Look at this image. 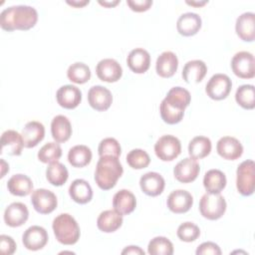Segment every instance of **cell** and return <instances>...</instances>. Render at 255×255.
<instances>
[{"label": "cell", "mask_w": 255, "mask_h": 255, "mask_svg": "<svg viewBox=\"0 0 255 255\" xmlns=\"http://www.w3.org/2000/svg\"><path fill=\"white\" fill-rule=\"evenodd\" d=\"M28 208L22 202H13L8 205L4 211V221L10 227L23 225L28 220Z\"/></svg>", "instance_id": "obj_20"}, {"label": "cell", "mask_w": 255, "mask_h": 255, "mask_svg": "<svg viewBox=\"0 0 255 255\" xmlns=\"http://www.w3.org/2000/svg\"><path fill=\"white\" fill-rule=\"evenodd\" d=\"M46 177L49 183H51L52 185L61 186L68 180L69 172L67 167L63 163L55 161L49 163L46 169Z\"/></svg>", "instance_id": "obj_35"}, {"label": "cell", "mask_w": 255, "mask_h": 255, "mask_svg": "<svg viewBox=\"0 0 255 255\" xmlns=\"http://www.w3.org/2000/svg\"><path fill=\"white\" fill-rule=\"evenodd\" d=\"M225 198L220 193L206 192L199 201V211L204 218L217 220L223 216L226 211Z\"/></svg>", "instance_id": "obj_5"}, {"label": "cell", "mask_w": 255, "mask_h": 255, "mask_svg": "<svg viewBox=\"0 0 255 255\" xmlns=\"http://www.w3.org/2000/svg\"><path fill=\"white\" fill-rule=\"evenodd\" d=\"M127 4L130 10L134 12H144L147 11L152 5L151 0H127Z\"/></svg>", "instance_id": "obj_45"}, {"label": "cell", "mask_w": 255, "mask_h": 255, "mask_svg": "<svg viewBox=\"0 0 255 255\" xmlns=\"http://www.w3.org/2000/svg\"><path fill=\"white\" fill-rule=\"evenodd\" d=\"M122 254L125 255V254H139V255H144V251L139 248L138 246H128L126 247L123 251H122Z\"/></svg>", "instance_id": "obj_46"}, {"label": "cell", "mask_w": 255, "mask_h": 255, "mask_svg": "<svg viewBox=\"0 0 255 255\" xmlns=\"http://www.w3.org/2000/svg\"><path fill=\"white\" fill-rule=\"evenodd\" d=\"M232 72L241 79H252L255 76L254 56L247 51L236 53L231 60Z\"/></svg>", "instance_id": "obj_8"}, {"label": "cell", "mask_w": 255, "mask_h": 255, "mask_svg": "<svg viewBox=\"0 0 255 255\" xmlns=\"http://www.w3.org/2000/svg\"><path fill=\"white\" fill-rule=\"evenodd\" d=\"M166 204L168 209L173 213H176V214L185 213L191 208L193 204V197L186 190L176 189V190H173L168 195Z\"/></svg>", "instance_id": "obj_15"}, {"label": "cell", "mask_w": 255, "mask_h": 255, "mask_svg": "<svg viewBox=\"0 0 255 255\" xmlns=\"http://www.w3.org/2000/svg\"><path fill=\"white\" fill-rule=\"evenodd\" d=\"M127 64L133 73L143 74L149 69L150 55L142 48H135L129 52L127 58Z\"/></svg>", "instance_id": "obj_23"}, {"label": "cell", "mask_w": 255, "mask_h": 255, "mask_svg": "<svg viewBox=\"0 0 255 255\" xmlns=\"http://www.w3.org/2000/svg\"><path fill=\"white\" fill-rule=\"evenodd\" d=\"M195 253H196V255H208V254L220 255L221 250H220V247L217 244H215L214 242L207 241V242L201 243L197 247Z\"/></svg>", "instance_id": "obj_44"}, {"label": "cell", "mask_w": 255, "mask_h": 255, "mask_svg": "<svg viewBox=\"0 0 255 255\" xmlns=\"http://www.w3.org/2000/svg\"><path fill=\"white\" fill-rule=\"evenodd\" d=\"M1 153L6 152L9 155H20L24 147L22 134L14 129H7L1 135Z\"/></svg>", "instance_id": "obj_18"}, {"label": "cell", "mask_w": 255, "mask_h": 255, "mask_svg": "<svg viewBox=\"0 0 255 255\" xmlns=\"http://www.w3.org/2000/svg\"><path fill=\"white\" fill-rule=\"evenodd\" d=\"M123 224V215L117 210H105L101 212L97 219L98 228L106 233L117 231Z\"/></svg>", "instance_id": "obj_27"}, {"label": "cell", "mask_w": 255, "mask_h": 255, "mask_svg": "<svg viewBox=\"0 0 255 255\" xmlns=\"http://www.w3.org/2000/svg\"><path fill=\"white\" fill-rule=\"evenodd\" d=\"M38 21V12L28 5H16L4 9L0 14V25L5 31L29 30Z\"/></svg>", "instance_id": "obj_2"}, {"label": "cell", "mask_w": 255, "mask_h": 255, "mask_svg": "<svg viewBox=\"0 0 255 255\" xmlns=\"http://www.w3.org/2000/svg\"><path fill=\"white\" fill-rule=\"evenodd\" d=\"M202 21L198 14L187 12L179 16L176 22L177 32L185 37L195 35L201 28Z\"/></svg>", "instance_id": "obj_22"}, {"label": "cell", "mask_w": 255, "mask_h": 255, "mask_svg": "<svg viewBox=\"0 0 255 255\" xmlns=\"http://www.w3.org/2000/svg\"><path fill=\"white\" fill-rule=\"evenodd\" d=\"M67 77L75 84H85L91 79V70L86 64L77 62L68 68Z\"/></svg>", "instance_id": "obj_37"}, {"label": "cell", "mask_w": 255, "mask_h": 255, "mask_svg": "<svg viewBox=\"0 0 255 255\" xmlns=\"http://www.w3.org/2000/svg\"><path fill=\"white\" fill-rule=\"evenodd\" d=\"M147 252L150 255H171L173 254V244L166 237L157 236L149 241Z\"/></svg>", "instance_id": "obj_38"}, {"label": "cell", "mask_w": 255, "mask_h": 255, "mask_svg": "<svg viewBox=\"0 0 255 255\" xmlns=\"http://www.w3.org/2000/svg\"><path fill=\"white\" fill-rule=\"evenodd\" d=\"M139 186L142 192L146 195L157 196L162 193L165 186V181L159 173L149 171L140 177Z\"/></svg>", "instance_id": "obj_21"}, {"label": "cell", "mask_w": 255, "mask_h": 255, "mask_svg": "<svg viewBox=\"0 0 255 255\" xmlns=\"http://www.w3.org/2000/svg\"><path fill=\"white\" fill-rule=\"evenodd\" d=\"M203 185L209 193H220L226 186V176L219 169H210L203 177Z\"/></svg>", "instance_id": "obj_32"}, {"label": "cell", "mask_w": 255, "mask_h": 255, "mask_svg": "<svg viewBox=\"0 0 255 255\" xmlns=\"http://www.w3.org/2000/svg\"><path fill=\"white\" fill-rule=\"evenodd\" d=\"M22 242L26 249L37 251L42 249L48 242V233L45 228L33 225L27 228L22 235Z\"/></svg>", "instance_id": "obj_11"}, {"label": "cell", "mask_w": 255, "mask_h": 255, "mask_svg": "<svg viewBox=\"0 0 255 255\" xmlns=\"http://www.w3.org/2000/svg\"><path fill=\"white\" fill-rule=\"evenodd\" d=\"M51 133L56 142H65L72 135V126L69 119L63 115L56 116L51 123Z\"/></svg>", "instance_id": "obj_30"}, {"label": "cell", "mask_w": 255, "mask_h": 255, "mask_svg": "<svg viewBox=\"0 0 255 255\" xmlns=\"http://www.w3.org/2000/svg\"><path fill=\"white\" fill-rule=\"evenodd\" d=\"M176 234L181 241L192 242L199 237L200 229L192 222H183L178 226Z\"/></svg>", "instance_id": "obj_41"}, {"label": "cell", "mask_w": 255, "mask_h": 255, "mask_svg": "<svg viewBox=\"0 0 255 255\" xmlns=\"http://www.w3.org/2000/svg\"><path fill=\"white\" fill-rule=\"evenodd\" d=\"M113 206L114 209L122 215L129 214L135 209V196L128 189H121L113 197Z\"/></svg>", "instance_id": "obj_26"}, {"label": "cell", "mask_w": 255, "mask_h": 255, "mask_svg": "<svg viewBox=\"0 0 255 255\" xmlns=\"http://www.w3.org/2000/svg\"><path fill=\"white\" fill-rule=\"evenodd\" d=\"M90 1L89 0H83V1H67V4L76 7V8H80V7H84L85 5L89 4Z\"/></svg>", "instance_id": "obj_47"}, {"label": "cell", "mask_w": 255, "mask_h": 255, "mask_svg": "<svg viewBox=\"0 0 255 255\" xmlns=\"http://www.w3.org/2000/svg\"><path fill=\"white\" fill-rule=\"evenodd\" d=\"M52 228L56 239L61 244L73 245L80 238V227L76 219L68 213L59 214L53 220Z\"/></svg>", "instance_id": "obj_4"}, {"label": "cell", "mask_w": 255, "mask_h": 255, "mask_svg": "<svg viewBox=\"0 0 255 255\" xmlns=\"http://www.w3.org/2000/svg\"><path fill=\"white\" fill-rule=\"evenodd\" d=\"M98 152L100 156L112 155L119 157L122 153V148L119 141L116 138L106 137L103 140H101L98 147Z\"/></svg>", "instance_id": "obj_42"}, {"label": "cell", "mask_w": 255, "mask_h": 255, "mask_svg": "<svg viewBox=\"0 0 255 255\" xmlns=\"http://www.w3.org/2000/svg\"><path fill=\"white\" fill-rule=\"evenodd\" d=\"M218 154L227 160H235L243 153V146L241 142L233 136H223L216 144Z\"/></svg>", "instance_id": "obj_16"}, {"label": "cell", "mask_w": 255, "mask_h": 255, "mask_svg": "<svg viewBox=\"0 0 255 255\" xmlns=\"http://www.w3.org/2000/svg\"><path fill=\"white\" fill-rule=\"evenodd\" d=\"M0 161H1V176L0 177L3 178L5 176V174H6V172L9 171V164L6 163L3 158H1Z\"/></svg>", "instance_id": "obj_49"}, {"label": "cell", "mask_w": 255, "mask_h": 255, "mask_svg": "<svg viewBox=\"0 0 255 255\" xmlns=\"http://www.w3.org/2000/svg\"><path fill=\"white\" fill-rule=\"evenodd\" d=\"M68 160L74 167H84L91 162L92 151L87 145H75L68 152Z\"/></svg>", "instance_id": "obj_33"}, {"label": "cell", "mask_w": 255, "mask_h": 255, "mask_svg": "<svg viewBox=\"0 0 255 255\" xmlns=\"http://www.w3.org/2000/svg\"><path fill=\"white\" fill-rule=\"evenodd\" d=\"M124 168L119 157L112 155L100 156L95 170V181L103 190L112 189L122 176Z\"/></svg>", "instance_id": "obj_3"}, {"label": "cell", "mask_w": 255, "mask_h": 255, "mask_svg": "<svg viewBox=\"0 0 255 255\" xmlns=\"http://www.w3.org/2000/svg\"><path fill=\"white\" fill-rule=\"evenodd\" d=\"M21 134L24 140V146L31 148L43 140L45 136V128L40 122L32 121L25 125Z\"/></svg>", "instance_id": "obj_25"}, {"label": "cell", "mask_w": 255, "mask_h": 255, "mask_svg": "<svg viewBox=\"0 0 255 255\" xmlns=\"http://www.w3.org/2000/svg\"><path fill=\"white\" fill-rule=\"evenodd\" d=\"M187 5H190V6H194V7H200V6H203L205 4L208 3V1H186L185 2Z\"/></svg>", "instance_id": "obj_50"}, {"label": "cell", "mask_w": 255, "mask_h": 255, "mask_svg": "<svg viewBox=\"0 0 255 255\" xmlns=\"http://www.w3.org/2000/svg\"><path fill=\"white\" fill-rule=\"evenodd\" d=\"M62 156V148L58 142H48L38 151V159L43 163L58 161Z\"/></svg>", "instance_id": "obj_39"}, {"label": "cell", "mask_w": 255, "mask_h": 255, "mask_svg": "<svg viewBox=\"0 0 255 255\" xmlns=\"http://www.w3.org/2000/svg\"><path fill=\"white\" fill-rule=\"evenodd\" d=\"M31 203L34 209L41 214H49L53 212L57 205V196L51 190L38 188L32 192Z\"/></svg>", "instance_id": "obj_10"}, {"label": "cell", "mask_w": 255, "mask_h": 255, "mask_svg": "<svg viewBox=\"0 0 255 255\" xmlns=\"http://www.w3.org/2000/svg\"><path fill=\"white\" fill-rule=\"evenodd\" d=\"M69 194L75 202L86 204L93 198V189L88 181L78 178L71 183L69 187Z\"/></svg>", "instance_id": "obj_29"}, {"label": "cell", "mask_w": 255, "mask_h": 255, "mask_svg": "<svg viewBox=\"0 0 255 255\" xmlns=\"http://www.w3.org/2000/svg\"><path fill=\"white\" fill-rule=\"evenodd\" d=\"M211 141L206 136H195L188 144V153L193 159H201L206 157L211 151Z\"/></svg>", "instance_id": "obj_34"}, {"label": "cell", "mask_w": 255, "mask_h": 255, "mask_svg": "<svg viewBox=\"0 0 255 255\" xmlns=\"http://www.w3.org/2000/svg\"><path fill=\"white\" fill-rule=\"evenodd\" d=\"M154 152L162 161H171L181 152L180 140L171 134L160 136L154 144Z\"/></svg>", "instance_id": "obj_7"}, {"label": "cell", "mask_w": 255, "mask_h": 255, "mask_svg": "<svg viewBox=\"0 0 255 255\" xmlns=\"http://www.w3.org/2000/svg\"><path fill=\"white\" fill-rule=\"evenodd\" d=\"M237 104L245 110H253L255 108V89L253 85H242L235 93Z\"/></svg>", "instance_id": "obj_36"}, {"label": "cell", "mask_w": 255, "mask_h": 255, "mask_svg": "<svg viewBox=\"0 0 255 255\" xmlns=\"http://www.w3.org/2000/svg\"><path fill=\"white\" fill-rule=\"evenodd\" d=\"M89 105L96 111H107L112 103L113 96L110 90L103 86H94L88 92Z\"/></svg>", "instance_id": "obj_14"}, {"label": "cell", "mask_w": 255, "mask_h": 255, "mask_svg": "<svg viewBox=\"0 0 255 255\" xmlns=\"http://www.w3.org/2000/svg\"><path fill=\"white\" fill-rule=\"evenodd\" d=\"M200 171V167L196 159L191 157H186L180 160L173 168V174L176 180L182 183H189L194 181L198 173Z\"/></svg>", "instance_id": "obj_12"}, {"label": "cell", "mask_w": 255, "mask_h": 255, "mask_svg": "<svg viewBox=\"0 0 255 255\" xmlns=\"http://www.w3.org/2000/svg\"><path fill=\"white\" fill-rule=\"evenodd\" d=\"M56 99L62 108L73 110L80 105L82 101V92L76 86L65 85L57 91Z\"/></svg>", "instance_id": "obj_17"}, {"label": "cell", "mask_w": 255, "mask_h": 255, "mask_svg": "<svg viewBox=\"0 0 255 255\" xmlns=\"http://www.w3.org/2000/svg\"><path fill=\"white\" fill-rule=\"evenodd\" d=\"M9 192L16 196H26L33 190V182L31 178L25 174H14L7 182Z\"/></svg>", "instance_id": "obj_31"}, {"label": "cell", "mask_w": 255, "mask_h": 255, "mask_svg": "<svg viewBox=\"0 0 255 255\" xmlns=\"http://www.w3.org/2000/svg\"><path fill=\"white\" fill-rule=\"evenodd\" d=\"M190 93L181 87L171 88L162 100L159 112L164 123L168 125L178 124L184 115V110L189 106Z\"/></svg>", "instance_id": "obj_1"}, {"label": "cell", "mask_w": 255, "mask_h": 255, "mask_svg": "<svg viewBox=\"0 0 255 255\" xmlns=\"http://www.w3.org/2000/svg\"><path fill=\"white\" fill-rule=\"evenodd\" d=\"M16 243L11 236L2 234L0 236V251L3 255H11L16 251Z\"/></svg>", "instance_id": "obj_43"}, {"label": "cell", "mask_w": 255, "mask_h": 255, "mask_svg": "<svg viewBox=\"0 0 255 255\" xmlns=\"http://www.w3.org/2000/svg\"><path fill=\"white\" fill-rule=\"evenodd\" d=\"M237 36L245 42H253L255 39V14L245 12L241 14L235 24Z\"/></svg>", "instance_id": "obj_19"}, {"label": "cell", "mask_w": 255, "mask_h": 255, "mask_svg": "<svg viewBox=\"0 0 255 255\" xmlns=\"http://www.w3.org/2000/svg\"><path fill=\"white\" fill-rule=\"evenodd\" d=\"M127 162L133 169H142L148 166L150 163V157L145 150L135 148L128 153Z\"/></svg>", "instance_id": "obj_40"}, {"label": "cell", "mask_w": 255, "mask_h": 255, "mask_svg": "<svg viewBox=\"0 0 255 255\" xmlns=\"http://www.w3.org/2000/svg\"><path fill=\"white\" fill-rule=\"evenodd\" d=\"M207 73L206 64L201 60L188 61L182 69V78L187 84L199 83Z\"/></svg>", "instance_id": "obj_28"}, {"label": "cell", "mask_w": 255, "mask_h": 255, "mask_svg": "<svg viewBox=\"0 0 255 255\" xmlns=\"http://www.w3.org/2000/svg\"><path fill=\"white\" fill-rule=\"evenodd\" d=\"M236 187L240 194L249 196L255 188V165L252 159L242 161L236 170Z\"/></svg>", "instance_id": "obj_6"}, {"label": "cell", "mask_w": 255, "mask_h": 255, "mask_svg": "<svg viewBox=\"0 0 255 255\" xmlns=\"http://www.w3.org/2000/svg\"><path fill=\"white\" fill-rule=\"evenodd\" d=\"M178 68V59L176 55L171 51L162 52L156 60L155 70L159 77L170 78L172 77Z\"/></svg>", "instance_id": "obj_24"}, {"label": "cell", "mask_w": 255, "mask_h": 255, "mask_svg": "<svg viewBox=\"0 0 255 255\" xmlns=\"http://www.w3.org/2000/svg\"><path fill=\"white\" fill-rule=\"evenodd\" d=\"M96 74L103 82L115 83L122 78L123 69L115 59L108 58L101 60L97 64Z\"/></svg>", "instance_id": "obj_13"}, {"label": "cell", "mask_w": 255, "mask_h": 255, "mask_svg": "<svg viewBox=\"0 0 255 255\" xmlns=\"http://www.w3.org/2000/svg\"><path fill=\"white\" fill-rule=\"evenodd\" d=\"M121 1L120 0H115V1H99V4H101L102 6L104 7H107V8H111V7H114L116 5H118Z\"/></svg>", "instance_id": "obj_48"}, {"label": "cell", "mask_w": 255, "mask_h": 255, "mask_svg": "<svg viewBox=\"0 0 255 255\" xmlns=\"http://www.w3.org/2000/svg\"><path fill=\"white\" fill-rule=\"evenodd\" d=\"M231 88L232 82L227 75L215 74L207 82L205 92L210 99L215 101H221L228 97Z\"/></svg>", "instance_id": "obj_9"}]
</instances>
